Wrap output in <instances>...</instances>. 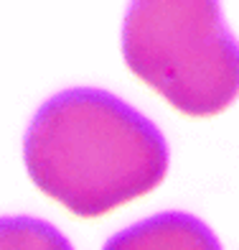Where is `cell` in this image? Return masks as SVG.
<instances>
[{
	"instance_id": "6da1fadb",
	"label": "cell",
	"mask_w": 239,
	"mask_h": 250,
	"mask_svg": "<svg viewBox=\"0 0 239 250\" xmlns=\"http://www.w3.org/2000/svg\"><path fill=\"white\" fill-rule=\"evenodd\" d=\"M23 158L43 194L94 220L153 191L168 171L163 133L120 97L74 87L33 115Z\"/></svg>"
},
{
	"instance_id": "3957f363",
	"label": "cell",
	"mask_w": 239,
	"mask_h": 250,
	"mask_svg": "<svg viewBox=\"0 0 239 250\" xmlns=\"http://www.w3.org/2000/svg\"><path fill=\"white\" fill-rule=\"evenodd\" d=\"M102 250H221V245L193 214L161 212L112 235Z\"/></svg>"
},
{
	"instance_id": "7a4b0ae2",
	"label": "cell",
	"mask_w": 239,
	"mask_h": 250,
	"mask_svg": "<svg viewBox=\"0 0 239 250\" xmlns=\"http://www.w3.org/2000/svg\"><path fill=\"white\" fill-rule=\"evenodd\" d=\"M130 72L188 118H211L239 95V43L209 0L132 3L122 26Z\"/></svg>"
},
{
	"instance_id": "277c9868",
	"label": "cell",
	"mask_w": 239,
	"mask_h": 250,
	"mask_svg": "<svg viewBox=\"0 0 239 250\" xmlns=\"http://www.w3.org/2000/svg\"><path fill=\"white\" fill-rule=\"evenodd\" d=\"M0 250H74L54 225L36 217H0Z\"/></svg>"
}]
</instances>
